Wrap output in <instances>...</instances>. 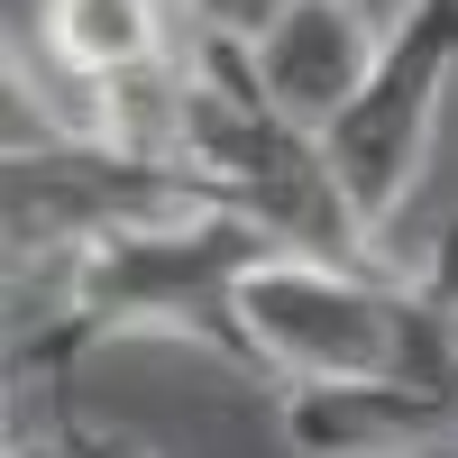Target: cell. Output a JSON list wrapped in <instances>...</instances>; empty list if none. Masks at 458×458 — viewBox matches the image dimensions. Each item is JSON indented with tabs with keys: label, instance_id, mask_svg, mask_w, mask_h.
<instances>
[{
	"label": "cell",
	"instance_id": "cell-1",
	"mask_svg": "<svg viewBox=\"0 0 458 458\" xmlns=\"http://www.w3.org/2000/svg\"><path fill=\"white\" fill-rule=\"evenodd\" d=\"M183 165H193L220 211L257 220L284 257H321V266H386V248L367 239V220L349 211L330 174L321 129L284 120L257 92L248 47L229 37H193V83H183Z\"/></svg>",
	"mask_w": 458,
	"mask_h": 458
},
{
	"label": "cell",
	"instance_id": "cell-2",
	"mask_svg": "<svg viewBox=\"0 0 458 458\" xmlns=\"http://www.w3.org/2000/svg\"><path fill=\"white\" fill-rule=\"evenodd\" d=\"M220 193L193 165L165 157H129L101 138H47V147H10L0 165V220H10V266L28 257H73L120 229H165V220H202Z\"/></svg>",
	"mask_w": 458,
	"mask_h": 458
},
{
	"label": "cell",
	"instance_id": "cell-3",
	"mask_svg": "<svg viewBox=\"0 0 458 458\" xmlns=\"http://www.w3.org/2000/svg\"><path fill=\"white\" fill-rule=\"evenodd\" d=\"M449 73H458V0H403L394 28H386L376 73L321 129L330 174H339V193H349V211L367 220V239H386V220L412 202V183H422Z\"/></svg>",
	"mask_w": 458,
	"mask_h": 458
},
{
	"label": "cell",
	"instance_id": "cell-4",
	"mask_svg": "<svg viewBox=\"0 0 458 458\" xmlns=\"http://www.w3.org/2000/svg\"><path fill=\"white\" fill-rule=\"evenodd\" d=\"M386 10L376 0H284L276 19L257 28L248 47V73L257 92L284 110V120L302 129H330L339 110L358 101V83L376 73V55H386Z\"/></svg>",
	"mask_w": 458,
	"mask_h": 458
},
{
	"label": "cell",
	"instance_id": "cell-5",
	"mask_svg": "<svg viewBox=\"0 0 458 458\" xmlns=\"http://www.w3.org/2000/svg\"><path fill=\"white\" fill-rule=\"evenodd\" d=\"M276 422L302 458H458V394L367 376V386H284Z\"/></svg>",
	"mask_w": 458,
	"mask_h": 458
},
{
	"label": "cell",
	"instance_id": "cell-6",
	"mask_svg": "<svg viewBox=\"0 0 458 458\" xmlns=\"http://www.w3.org/2000/svg\"><path fill=\"white\" fill-rule=\"evenodd\" d=\"M193 47V28H183L174 0H47L37 10V55L73 83H129V73H157Z\"/></svg>",
	"mask_w": 458,
	"mask_h": 458
},
{
	"label": "cell",
	"instance_id": "cell-7",
	"mask_svg": "<svg viewBox=\"0 0 458 458\" xmlns=\"http://www.w3.org/2000/svg\"><path fill=\"white\" fill-rule=\"evenodd\" d=\"M193 37H229V47H257V28L284 10V0H174Z\"/></svg>",
	"mask_w": 458,
	"mask_h": 458
},
{
	"label": "cell",
	"instance_id": "cell-8",
	"mask_svg": "<svg viewBox=\"0 0 458 458\" xmlns=\"http://www.w3.org/2000/svg\"><path fill=\"white\" fill-rule=\"evenodd\" d=\"M394 10H403V0H386V19H394Z\"/></svg>",
	"mask_w": 458,
	"mask_h": 458
}]
</instances>
